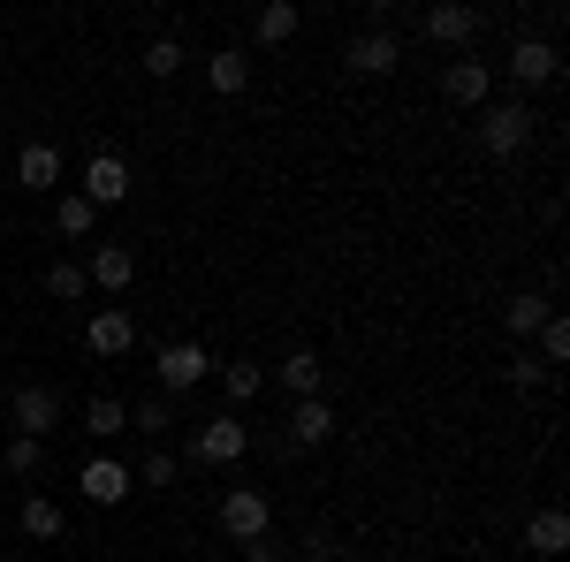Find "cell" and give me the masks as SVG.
<instances>
[{
  "label": "cell",
  "instance_id": "cell-1",
  "mask_svg": "<svg viewBox=\"0 0 570 562\" xmlns=\"http://www.w3.org/2000/svg\"><path fill=\"white\" fill-rule=\"evenodd\" d=\"M480 145L494 152V160H518L532 145V107L525 99H487L480 107Z\"/></svg>",
  "mask_w": 570,
  "mask_h": 562
},
{
  "label": "cell",
  "instance_id": "cell-2",
  "mask_svg": "<svg viewBox=\"0 0 570 562\" xmlns=\"http://www.w3.org/2000/svg\"><path fill=\"white\" fill-rule=\"evenodd\" d=\"M556 77H563V53H556V39L518 31V39H510V85H518V99H525V91H548Z\"/></svg>",
  "mask_w": 570,
  "mask_h": 562
},
{
  "label": "cell",
  "instance_id": "cell-3",
  "mask_svg": "<svg viewBox=\"0 0 570 562\" xmlns=\"http://www.w3.org/2000/svg\"><path fill=\"white\" fill-rule=\"evenodd\" d=\"M244 448H252V426H244L236 411H220V418H206V426L190 433V464H206V472L244 464Z\"/></svg>",
  "mask_w": 570,
  "mask_h": 562
},
{
  "label": "cell",
  "instance_id": "cell-4",
  "mask_svg": "<svg viewBox=\"0 0 570 562\" xmlns=\"http://www.w3.org/2000/svg\"><path fill=\"white\" fill-rule=\"evenodd\" d=\"M220 532H228L236 548L266 540V532H274V502H266L259 486H228V494H220Z\"/></svg>",
  "mask_w": 570,
  "mask_h": 562
},
{
  "label": "cell",
  "instance_id": "cell-5",
  "mask_svg": "<svg viewBox=\"0 0 570 562\" xmlns=\"http://www.w3.org/2000/svg\"><path fill=\"white\" fill-rule=\"evenodd\" d=\"M77 198H85L91 214H107V206H122V198H130V160L99 145V152L85 160V183H77Z\"/></svg>",
  "mask_w": 570,
  "mask_h": 562
},
{
  "label": "cell",
  "instance_id": "cell-6",
  "mask_svg": "<svg viewBox=\"0 0 570 562\" xmlns=\"http://www.w3.org/2000/svg\"><path fill=\"white\" fill-rule=\"evenodd\" d=\"M77 494H85L91 510H122V502L137 494V479H130V464H122V456H91L85 472H77Z\"/></svg>",
  "mask_w": 570,
  "mask_h": 562
},
{
  "label": "cell",
  "instance_id": "cell-7",
  "mask_svg": "<svg viewBox=\"0 0 570 562\" xmlns=\"http://www.w3.org/2000/svg\"><path fill=\"white\" fill-rule=\"evenodd\" d=\"M419 31L434 46H456V53H472V39H480V8H464V0H434L426 16H419Z\"/></svg>",
  "mask_w": 570,
  "mask_h": 562
},
{
  "label": "cell",
  "instance_id": "cell-8",
  "mask_svg": "<svg viewBox=\"0 0 570 562\" xmlns=\"http://www.w3.org/2000/svg\"><path fill=\"white\" fill-rule=\"evenodd\" d=\"M85 349L91 357H130L137 349V319L122 312V304H99V312L85 319Z\"/></svg>",
  "mask_w": 570,
  "mask_h": 562
},
{
  "label": "cell",
  "instance_id": "cell-9",
  "mask_svg": "<svg viewBox=\"0 0 570 562\" xmlns=\"http://www.w3.org/2000/svg\"><path fill=\"white\" fill-rule=\"evenodd\" d=\"M153 373H160L168 395H190L206 373H214V357H206V343H160V365H153Z\"/></svg>",
  "mask_w": 570,
  "mask_h": 562
},
{
  "label": "cell",
  "instance_id": "cell-10",
  "mask_svg": "<svg viewBox=\"0 0 570 562\" xmlns=\"http://www.w3.org/2000/svg\"><path fill=\"white\" fill-rule=\"evenodd\" d=\"M395 61H403V39H395V31H373V23L343 46V69H351V77H389Z\"/></svg>",
  "mask_w": 570,
  "mask_h": 562
},
{
  "label": "cell",
  "instance_id": "cell-11",
  "mask_svg": "<svg viewBox=\"0 0 570 562\" xmlns=\"http://www.w3.org/2000/svg\"><path fill=\"white\" fill-rule=\"evenodd\" d=\"M85 282L99 289V297H122V289L137 282V252H130V244H91Z\"/></svg>",
  "mask_w": 570,
  "mask_h": 562
},
{
  "label": "cell",
  "instance_id": "cell-12",
  "mask_svg": "<svg viewBox=\"0 0 570 562\" xmlns=\"http://www.w3.org/2000/svg\"><path fill=\"white\" fill-rule=\"evenodd\" d=\"M206 91L214 99H244L252 91V46H214L206 53Z\"/></svg>",
  "mask_w": 570,
  "mask_h": 562
},
{
  "label": "cell",
  "instance_id": "cell-13",
  "mask_svg": "<svg viewBox=\"0 0 570 562\" xmlns=\"http://www.w3.org/2000/svg\"><path fill=\"white\" fill-rule=\"evenodd\" d=\"M441 91H449L456 107H472V115H480L487 99H494V69H487V61H472V53H456V61L441 69Z\"/></svg>",
  "mask_w": 570,
  "mask_h": 562
},
{
  "label": "cell",
  "instance_id": "cell-14",
  "mask_svg": "<svg viewBox=\"0 0 570 562\" xmlns=\"http://www.w3.org/2000/svg\"><path fill=\"white\" fill-rule=\"evenodd\" d=\"M327 441H335V403L327 395H305L289 411V448H327Z\"/></svg>",
  "mask_w": 570,
  "mask_h": 562
},
{
  "label": "cell",
  "instance_id": "cell-15",
  "mask_svg": "<svg viewBox=\"0 0 570 562\" xmlns=\"http://www.w3.org/2000/svg\"><path fill=\"white\" fill-rule=\"evenodd\" d=\"M8 418H16V433L46 441L53 418H61V403H53V388H16V395H8Z\"/></svg>",
  "mask_w": 570,
  "mask_h": 562
},
{
  "label": "cell",
  "instance_id": "cell-16",
  "mask_svg": "<svg viewBox=\"0 0 570 562\" xmlns=\"http://www.w3.org/2000/svg\"><path fill=\"white\" fill-rule=\"evenodd\" d=\"M16 183H23V190H61V152H53L46 137H31V145L16 152Z\"/></svg>",
  "mask_w": 570,
  "mask_h": 562
},
{
  "label": "cell",
  "instance_id": "cell-17",
  "mask_svg": "<svg viewBox=\"0 0 570 562\" xmlns=\"http://www.w3.org/2000/svg\"><path fill=\"white\" fill-rule=\"evenodd\" d=\"M525 548L540 562H556L570 548V517H563V510H532V517H525Z\"/></svg>",
  "mask_w": 570,
  "mask_h": 562
},
{
  "label": "cell",
  "instance_id": "cell-18",
  "mask_svg": "<svg viewBox=\"0 0 570 562\" xmlns=\"http://www.w3.org/2000/svg\"><path fill=\"white\" fill-rule=\"evenodd\" d=\"M297 23H305L297 0H266L259 16H252V46H289V39H297Z\"/></svg>",
  "mask_w": 570,
  "mask_h": 562
},
{
  "label": "cell",
  "instance_id": "cell-19",
  "mask_svg": "<svg viewBox=\"0 0 570 562\" xmlns=\"http://www.w3.org/2000/svg\"><path fill=\"white\" fill-rule=\"evenodd\" d=\"M282 388L297 395V403H305V395H327V365H320V349H289V357H282Z\"/></svg>",
  "mask_w": 570,
  "mask_h": 562
},
{
  "label": "cell",
  "instance_id": "cell-20",
  "mask_svg": "<svg viewBox=\"0 0 570 562\" xmlns=\"http://www.w3.org/2000/svg\"><path fill=\"white\" fill-rule=\"evenodd\" d=\"M548 319H556V304H548V297H532V289H518V297L502 304V327H510L518 343H525V335H540Z\"/></svg>",
  "mask_w": 570,
  "mask_h": 562
},
{
  "label": "cell",
  "instance_id": "cell-21",
  "mask_svg": "<svg viewBox=\"0 0 570 562\" xmlns=\"http://www.w3.org/2000/svg\"><path fill=\"white\" fill-rule=\"evenodd\" d=\"M16 524H23V540H61V502L53 494H23V510H16Z\"/></svg>",
  "mask_w": 570,
  "mask_h": 562
},
{
  "label": "cell",
  "instance_id": "cell-22",
  "mask_svg": "<svg viewBox=\"0 0 570 562\" xmlns=\"http://www.w3.org/2000/svg\"><path fill=\"white\" fill-rule=\"evenodd\" d=\"M85 433H91V441H115V433H130V403H115V395H91V403H85Z\"/></svg>",
  "mask_w": 570,
  "mask_h": 562
},
{
  "label": "cell",
  "instance_id": "cell-23",
  "mask_svg": "<svg viewBox=\"0 0 570 562\" xmlns=\"http://www.w3.org/2000/svg\"><path fill=\"white\" fill-rule=\"evenodd\" d=\"M85 289H91V282H85V259H53V266H46V297H53V304H77Z\"/></svg>",
  "mask_w": 570,
  "mask_h": 562
},
{
  "label": "cell",
  "instance_id": "cell-24",
  "mask_svg": "<svg viewBox=\"0 0 570 562\" xmlns=\"http://www.w3.org/2000/svg\"><path fill=\"white\" fill-rule=\"evenodd\" d=\"M53 228H61V236H69V244H85L91 228H99V214H91L85 198H77V190H69V198H53Z\"/></svg>",
  "mask_w": 570,
  "mask_h": 562
},
{
  "label": "cell",
  "instance_id": "cell-25",
  "mask_svg": "<svg viewBox=\"0 0 570 562\" xmlns=\"http://www.w3.org/2000/svg\"><path fill=\"white\" fill-rule=\"evenodd\" d=\"M259 388H266V373H259V365H244V357H236V365H220V395H228L236 411H244V403H252Z\"/></svg>",
  "mask_w": 570,
  "mask_h": 562
},
{
  "label": "cell",
  "instance_id": "cell-26",
  "mask_svg": "<svg viewBox=\"0 0 570 562\" xmlns=\"http://www.w3.org/2000/svg\"><path fill=\"white\" fill-rule=\"evenodd\" d=\"M0 464H8V472H16V479L46 472V441H31V433H16V441H8V448H0Z\"/></svg>",
  "mask_w": 570,
  "mask_h": 562
},
{
  "label": "cell",
  "instance_id": "cell-27",
  "mask_svg": "<svg viewBox=\"0 0 570 562\" xmlns=\"http://www.w3.org/2000/svg\"><path fill=\"white\" fill-rule=\"evenodd\" d=\"M176 69H183V39H168V31H160V39L145 46V77H153V85H168Z\"/></svg>",
  "mask_w": 570,
  "mask_h": 562
},
{
  "label": "cell",
  "instance_id": "cell-28",
  "mask_svg": "<svg viewBox=\"0 0 570 562\" xmlns=\"http://www.w3.org/2000/svg\"><path fill=\"white\" fill-rule=\"evenodd\" d=\"M130 426H137V433H153V441H160V433L176 426V411H168V395H145V403H130Z\"/></svg>",
  "mask_w": 570,
  "mask_h": 562
},
{
  "label": "cell",
  "instance_id": "cell-29",
  "mask_svg": "<svg viewBox=\"0 0 570 562\" xmlns=\"http://www.w3.org/2000/svg\"><path fill=\"white\" fill-rule=\"evenodd\" d=\"M176 472H183V456H168V448H153V456H145V464H137V486H176Z\"/></svg>",
  "mask_w": 570,
  "mask_h": 562
},
{
  "label": "cell",
  "instance_id": "cell-30",
  "mask_svg": "<svg viewBox=\"0 0 570 562\" xmlns=\"http://www.w3.org/2000/svg\"><path fill=\"white\" fill-rule=\"evenodd\" d=\"M563 357H570V319H548V327H540V365L556 373Z\"/></svg>",
  "mask_w": 570,
  "mask_h": 562
},
{
  "label": "cell",
  "instance_id": "cell-31",
  "mask_svg": "<svg viewBox=\"0 0 570 562\" xmlns=\"http://www.w3.org/2000/svg\"><path fill=\"white\" fill-rule=\"evenodd\" d=\"M548 381H556V373H548L540 357H518V365H510V388H518V395H540Z\"/></svg>",
  "mask_w": 570,
  "mask_h": 562
},
{
  "label": "cell",
  "instance_id": "cell-32",
  "mask_svg": "<svg viewBox=\"0 0 570 562\" xmlns=\"http://www.w3.org/2000/svg\"><path fill=\"white\" fill-rule=\"evenodd\" d=\"M244 562H289V555H282V548H274V532H266V540H252V548H244Z\"/></svg>",
  "mask_w": 570,
  "mask_h": 562
},
{
  "label": "cell",
  "instance_id": "cell-33",
  "mask_svg": "<svg viewBox=\"0 0 570 562\" xmlns=\"http://www.w3.org/2000/svg\"><path fill=\"white\" fill-rule=\"evenodd\" d=\"M297 562H305V555H297Z\"/></svg>",
  "mask_w": 570,
  "mask_h": 562
}]
</instances>
